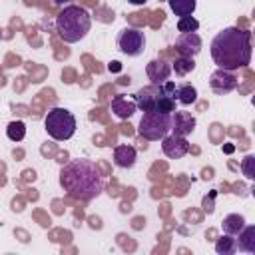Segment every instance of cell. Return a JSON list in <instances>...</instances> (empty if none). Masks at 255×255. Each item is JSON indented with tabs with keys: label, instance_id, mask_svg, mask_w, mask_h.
I'll use <instances>...</instances> for the list:
<instances>
[{
	"label": "cell",
	"instance_id": "obj_11",
	"mask_svg": "<svg viewBox=\"0 0 255 255\" xmlns=\"http://www.w3.org/2000/svg\"><path fill=\"white\" fill-rule=\"evenodd\" d=\"M195 126H197V122L189 112H177L175 110L171 114V133L185 137L195 129Z\"/></svg>",
	"mask_w": 255,
	"mask_h": 255
},
{
	"label": "cell",
	"instance_id": "obj_28",
	"mask_svg": "<svg viewBox=\"0 0 255 255\" xmlns=\"http://www.w3.org/2000/svg\"><path fill=\"white\" fill-rule=\"evenodd\" d=\"M223 149H225V151H227V153H231V151H233V145H225V147H223Z\"/></svg>",
	"mask_w": 255,
	"mask_h": 255
},
{
	"label": "cell",
	"instance_id": "obj_2",
	"mask_svg": "<svg viewBox=\"0 0 255 255\" xmlns=\"http://www.w3.org/2000/svg\"><path fill=\"white\" fill-rule=\"evenodd\" d=\"M211 58L217 68L235 72L251 62V32L235 26L223 28L211 40Z\"/></svg>",
	"mask_w": 255,
	"mask_h": 255
},
{
	"label": "cell",
	"instance_id": "obj_21",
	"mask_svg": "<svg viewBox=\"0 0 255 255\" xmlns=\"http://www.w3.org/2000/svg\"><path fill=\"white\" fill-rule=\"evenodd\" d=\"M171 70H173L177 76H187L189 72L195 70V62H193V58H183V56H179V58L173 62Z\"/></svg>",
	"mask_w": 255,
	"mask_h": 255
},
{
	"label": "cell",
	"instance_id": "obj_30",
	"mask_svg": "<svg viewBox=\"0 0 255 255\" xmlns=\"http://www.w3.org/2000/svg\"><path fill=\"white\" fill-rule=\"evenodd\" d=\"M0 38H2V34H0Z\"/></svg>",
	"mask_w": 255,
	"mask_h": 255
},
{
	"label": "cell",
	"instance_id": "obj_7",
	"mask_svg": "<svg viewBox=\"0 0 255 255\" xmlns=\"http://www.w3.org/2000/svg\"><path fill=\"white\" fill-rule=\"evenodd\" d=\"M237 84H239V80H237L235 72H229V70H223V68H217L209 76V88L217 96H225V94L233 92L237 88Z\"/></svg>",
	"mask_w": 255,
	"mask_h": 255
},
{
	"label": "cell",
	"instance_id": "obj_26",
	"mask_svg": "<svg viewBox=\"0 0 255 255\" xmlns=\"http://www.w3.org/2000/svg\"><path fill=\"white\" fill-rule=\"evenodd\" d=\"M108 70H110V72H120V62H112V64L108 66Z\"/></svg>",
	"mask_w": 255,
	"mask_h": 255
},
{
	"label": "cell",
	"instance_id": "obj_1",
	"mask_svg": "<svg viewBox=\"0 0 255 255\" xmlns=\"http://www.w3.org/2000/svg\"><path fill=\"white\" fill-rule=\"evenodd\" d=\"M60 185L72 199L92 201L104 191L106 181L96 161L78 157L70 159L60 169Z\"/></svg>",
	"mask_w": 255,
	"mask_h": 255
},
{
	"label": "cell",
	"instance_id": "obj_8",
	"mask_svg": "<svg viewBox=\"0 0 255 255\" xmlns=\"http://www.w3.org/2000/svg\"><path fill=\"white\" fill-rule=\"evenodd\" d=\"M161 96H167L165 90H163V86H161V84H159V86H157V84H149V86H145V88H139V90L133 94V100H135L137 110H141V112H151L153 106H155V102H157Z\"/></svg>",
	"mask_w": 255,
	"mask_h": 255
},
{
	"label": "cell",
	"instance_id": "obj_24",
	"mask_svg": "<svg viewBox=\"0 0 255 255\" xmlns=\"http://www.w3.org/2000/svg\"><path fill=\"white\" fill-rule=\"evenodd\" d=\"M241 169H243V175L247 179H255V157L253 155H247L241 163Z\"/></svg>",
	"mask_w": 255,
	"mask_h": 255
},
{
	"label": "cell",
	"instance_id": "obj_25",
	"mask_svg": "<svg viewBox=\"0 0 255 255\" xmlns=\"http://www.w3.org/2000/svg\"><path fill=\"white\" fill-rule=\"evenodd\" d=\"M215 195H217V191L213 189V191L209 193V197L203 199V211H205V213H213V209H215V207H213V197H215Z\"/></svg>",
	"mask_w": 255,
	"mask_h": 255
},
{
	"label": "cell",
	"instance_id": "obj_19",
	"mask_svg": "<svg viewBox=\"0 0 255 255\" xmlns=\"http://www.w3.org/2000/svg\"><path fill=\"white\" fill-rule=\"evenodd\" d=\"M237 251V247H235V239H233V235H221L217 241H215V253L217 255H233Z\"/></svg>",
	"mask_w": 255,
	"mask_h": 255
},
{
	"label": "cell",
	"instance_id": "obj_10",
	"mask_svg": "<svg viewBox=\"0 0 255 255\" xmlns=\"http://www.w3.org/2000/svg\"><path fill=\"white\" fill-rule=\"evenodd\" d=\"M161 149H163L165 157H169V159H179V157H183V155L189 151V141H187L185 137H181V135L171 133V135H165V137L161 139Z\"/></svg>",
	"mask_w": 255,
	"mask_h": 255
},
{
	"label": "cell",
	"instance_id": "obj_17",
	"mask_svg": "<svg viewBox=\"0 0 255 255\" xmlns=\"http://www.w3.org/2000/svg\"><path fill=\"white\" fill-rule=\"evenodd\" d=\"M173 98L181 104V106H191L197 102V90L191 86V84H181L175 88V94Z\"/></svg>",
	"mask_w": 255,
	"mask_h": 255
},
{
	"label": "cell",
	"instance_id": "obj_4",
	"mask_svg": "<svg viewBox=\"0 0 255 255\" xmlns=\"http://www.w3.org/2000/svg\"><path fill=\"white\" fill-rule=\"evenodd\" d=\"M48 135L56 141H66L76 133V118L66 108H52L44 118Z\"/></svg>",
	"mask_w": 255,
	"mask_h": 255
},
{
	"label": "cell",
	"instance_id": "obj_22",
	"mask_svg": "<svg viewBox=\"0 0 255 255\" xmlns=\"http://www.w3.org/2000/svg\"><path fill=\"white\" fill-rule=\"evenodd\" d=\"M151 112H159V114H173L175 112V98H171V96H161L157 102H155V106H153V110Z\"/></svg>",
	"mask_w": 255,
	"mask_h": 255
},
{
	"label": "cell",
	"instance_id": "obj_12",
	"mask_svg": "<svg viewBox=\"0 0 255 255\" xmlns=\"http://www.w3.org/2000/svg\"><path fill=\"white\" fill-rule=\"evenodd\" d=\"M135 110H137V106H135L133 96H126V94L114 96V100H112V112H114L116 118L128 120V118H131L135 114Z\"/></svg>",
	"mask_w": 255,
	"mask_h": 255
},
{
	"label": "cell",
	"instance_id": "obj_18",
	"mask_svg": "<svg viewBox=\"0 0 255 255\" xmlns=\"http://www.w3.org/2000/svg\"><path fill=\"white\" fill-rule=\"evenodd\" d=\"M171 12L175 16H191L195 12V6H197V0H167Z\"/></svg>",
	"mask_w": 255,
	"mask_h": 255
},
{
	"label": "cell",
	"instance_id": "obj_23",
	"mask_svg": "<svg viewBox=\"0 0 255 255\" xmlns=\"http://www.w3.org/2000/svg\"><path fill=\"white\" fill-rule=\"evenodd\" d=\"M177 30L183 34V32H197L199 30V22L193 18V16H181L177 20Z\"/></svg>",
	"mask_w": 255,
	"mask_h": 255
},
{
	"label": "cell",
	"instance_id": "obj_14",
	"mask_svg": "<svg viewBox=\"0 0 255 255\" xmlns=\"http://www.w3.org/2000/svg\"><path fill=\"white\" fill-rule=\"evenodd\" d=\"M135 159H137V151L133 145H128V143H122V145H116L114 149V163L122 169H129L135 165Z\"/></svg>",
	"mask_w": 255,
	"mask_h": 255
},
{
	"label": "cell",
	"instance_id": "obj_20",
	"mask_svg": "<svg viewBox=\"0 0 255 255\" xmlns=\"http://www.w3.org/2000/svg\"><path fill=\"white\" fill-rule=\"evenodd\" d=\"M6 135H8V139H12V141H22V139L26 137V124H24L22 120L10 122L8 128H6Z\"/></svg>",
	"mask_w": 255,
	"mask_h": 255
},
{
	"label": "cell",
	"instance_id": "obj_15",
	"mask_svg": "<svg viewBox=\"0 0 255 255\" xmlns=\"http://www.w3.org/2000/svg\"><path fill=\"white\" fill-rule=\"evenodd\" d=\"M235 247L243 253H255V225H245L237 233Z\"/></svg>",
	"mask_w": 255,
	"mask_h": 255
},
{
	"label": "cell",
	"instance_id": "obj_3",
	"mask_svg": "<svg viewBox=\"0 0 255 255\" xmlns=\"http://www.w3.org/2000/svg\"><path fill=\"white\" fill-rule=\"evenodd\" d=\"M92 28V16L86 8L70 4L56 16V30L60 38L68 44H76L86 38Z\"/></svg>",
	"mask_w": 255,
	"mask_h": 255
},
{
	"label": "cell",
	"instance_id": "obj_16",
	"mask_svg": "<svg viewBox=\"0 0 255 255\" xmlns=\"http://www.w3.org/2000/svg\"><path fill=\"white\" fill-rule=\"evenodd\" d=\"M221 227H223V233H227V235H233V237H235V235L245 227V217H243V215H239V213H229V215H225V217H223Z\"/></svg>",
	"mask_w": 255,
	"mask_h": 255
},
{
	"label": "cell",
	"instance_id": "obj_5",
	"mask_svg": "<svg viewBox=\"0 0 255 255\" xmlns=\"http://www.w3.org/2000/svg\"><path fill=\"white\" fill-rule=\"evenodd\" d=\"M171 129V114H159V112H143L137 133L139 137L147 141H157L163 139Z\"/></svg>",
	"mask_w": 255,
	"mask_h": 255
},
{
	"label": "cell",
	"instance_id": "obj_13",
	"mask_svg": "<svg viewBox=\"0 0 255 255\" xmlns=\"http://www.w3.org/2000/svg\"><path fill=\"white\" fill-rule=\"evenodd\" d=\"M145 74L151 80V84H157L159 86V84L167 82V78L171 74V66L167 62H163V60H151L145 66Z\"/></svg>",
	"mask_w": 255,
	"mask_h": 255
},
{
	"label": "cell",
	"instance_id": "obj_27",
	"mask_svg": "<svg viewBox=\"0 0 255 255\" xmlns=\"http://www.w3.org/2000/svg\"><path fill=\"white\" fill-rule=\"evenodd\" d=\"M128 2H129V4H133V6H143L147 0H128Z\"/></svg>",
	"mask_w": 255,
	"mask_h": 255
},
{
	"label": "cell",
	"instance_id": "obj_6",
	"mask_svg": "<svg viewBox=\"0 0 255 255\" xmlns=\"http://www.w3.org/2000/svg\"><path fill=\"white\" fill-rule=\"evenodd\" d=\"M116 44H118V50L129 58H137L143 54L145 50V34L139 30V28H133V26H126L118 32V38H116Z\"/></svg>",
	"mask_w": 255,
	"mask_h": 255
},
{
	"label": "cell",
	"instance_id": "obj_29",
	"mask_svg": "<svg viewBox=\"0 0 255 255\" xmlns=\"http://www.w3.org/2000/svg\"><path fill=\"white\" fill-rule=\"evenodd\" d=\"M56 4H66V2H70V0H54Z\"/></svg>",
	"mask_w": 255,
	"mask_h": 255
},
{
	"label": "cell",
	"instance_id": "obj_9",
	"mask_svg": "<svg viewBox=\"0 0 255 255\" xmlns=\"http://www.w3.org/2000/svg\"><path fill=\"white\" fill-rule=\"evenodd\" d=\"M175 50L183 58H195L201 52V38L197 32H183L175 38Z\"/></svg>",
	"mask_w": 255,
	"mask_h": 255
}]
</instances>
